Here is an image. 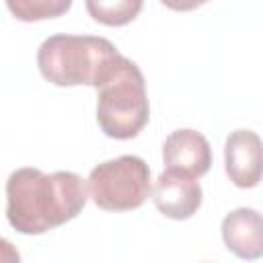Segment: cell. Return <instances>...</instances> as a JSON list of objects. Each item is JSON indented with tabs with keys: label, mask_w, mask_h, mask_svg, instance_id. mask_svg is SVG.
I'll use <instances>...</instances> for the list:
<instances>
[{
	"label": "cell",
	"mask_w": 263,
	"mask_h": 263,
	"mask_svg": "<svg viewBox=\"0 0 263 263\" xmlns=\"http://www.w3.org/2000/svg\"><path fill=\"white\" fill-rule=\"evenodd\" d=\"M88 199V187L72 171L16 168L6 181V218L21 234H43L74 220Z\"/></svg>",
	"instance_id": "6da1fadb"
},
{
	"label": "cell",
	"mask_w": 263,
	"mask_h": 263,
	"mask_svg": "<svg viewBox=\"0 0 263 263\" xmlns=\"http://www.w3.org/2000/svg\"><path fill=\"white\" fill-rule=\"evenodd\" d=\"M117 47L95 35H66L47 37L37 51V66L45 80L55 86H95L107 78L119 60Z\"/></svg>",
	"instance_id": "7a4b0ae2"
},
{
	"label": "cell",
	"mask_w": 263,
	"mask_h": 263,
	"mask_svg": "<svg viewBox=\"0 0 263 263\" xmlns=\"http://www.w3.org/2000/svg\"><path fill=\"white\" fill-rule=\"evenodd\" d=\"M97 90V121L103 134L115 140L136 138L150 117L146 80L138 64L119 55Z\"/></svg>",
	"instance_id": "3957f363"
},
{
	"label": "cell",
	"mask_w": 263,
	"mask_h": 263,
	"mask_svg": "<svg viewBox=\"0 0 263 263\" xmlns=\"http://www.w3.org/2000/svg\"><path fill=\"white\" fill-rule=\"evenodd\" d=\"M86 187L101 210H136L150 197V168L140 156L123 154L97 164L88 175Z\"/></svg>",
	"instance_id": "277c9868"
},
{
	"label": "cell",
	"mask_w": 263,
	"mask_h": 263,
	"mask_svg": "<svg viewBox=\"0 0 263 263\" xmlns=\"http://www.w3.org/2000/svg\"><path fill=\"white\" fill-rule=\"evenodd\" d=\"M152 201L158 212L171 220H187L201 205V187L193 177L164 171L158 175L154 187L150 189Z\"/></svg>",
	"instance_id": "5b68a950"
},
{
	"label": "cell",
	"mask_w": 263,
	"mask_h": 263,
	"mask_svg": "<svg viewBox=\"0 0 263 263\" xmlns=\"http://www.w3.org/2000/svg\"><path fill=\"white\" fill-rule=\"evenodd\" d=\"M162 158L166 171H175L187 177H203L212 166V148L203 134L195 129L173 132L162 146Z\"/></svg>",
	"instance_id": "8992f818"
},
{
	"label": "cell",
	"mask_w": 263,
	"mask_h": 263,
	"mask_svg": "<svg viewBox=\"0 0 263 263\" xmlns=\"http://www.w3.org/2000/svg\"><path fill=\"white\" fill-rule=\"evenodd\" d=\"M226 175L236 187H255L261 181V138L251 129H236L224 146Z\"/></svg>",
	"instance_id": "52a82bcc"
},
{
	"label": "cell",
	"mask_w": 263,
	"mask_h": 263,
	"mask_svg": "<svg viewBox=\"0 0 263 263\" xmlns=\"http://www.w3.org/2000/svg\"><path fill=\"white\" fill-rule=\"evenodd\" d=\"M222 238L236 257L255 261L263 255V222L253 208H236L222 220Z\"/></svg>",
	"instance_id": "ba28073f"
},
{
	"label": "cell",
	"mask_w": 263,
	"mask_h": 263,
	"mask_svg": "<svg viewBox=\"0 0 263 263\" xmlns=\"http://www.w3.org/2000/svg\"><path fill=\"white\" fill-rule=\"evenodd\" d=\"M142 0H88L86 10L97 23L109 25V27H121L127 25L138 16L142 10Z\"/></svg>",
	"instance_id": "9c48e42d"
},
{
	"label": "cell",
	"mask_w": 263,
	"mask_h": 263,
	"mask_svg": "<svg viewBox=\"0 0 263 263\" xmlns=\"http://www.w3.org/2000/svg\"><path fill=\"white\" fill-rule=\"evenodd\" d=\"M8 10L18 21H43V18H55L62 12H66L72 2L70 0H8Z\"/></svg>",
	"instance_id": "30bf717a"
},
{
	"label": "cell",
	"mask_w": 263,
	"mask_h": 263,
	"mask_svg": "<svg viewBox=\"0 0 263 263\" xmlns=\"http://www.w3.org/2000/svg\"><path fill=\"white\" fill-rule=\"evenodd\" d=\"M0 263H21V255L16 247L2 236H0Z\"/></svg>",
	"instance_id": "8fae6325"
}]
</instances>
